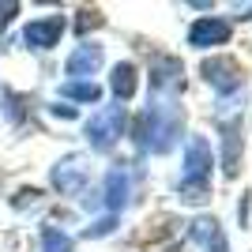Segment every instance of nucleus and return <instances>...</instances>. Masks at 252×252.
Returning a JSON list of instances; mask_svg holds the SVG:
<instances>
[{"mask_svg": "<svg viewBox=\"0 0 252 252\" xmlns=\"http://www.w3.org/2000/svg\"><path fill=\"white\" fill-rule=\"evenodd\" d=\"M61 94L75 98V102H102V87H98L94 79H87V83H64Z\"/></svg>", "mask_w": 252, "mask_h": 252, "instance_id": "obj_14", "label": "nucleus"}, {"mask_svg": "<svg viewBox=\"0 0 252 252\" xmlns=\"http://www.w3.org/2000/svg\"><path fill=\"white\" fill-rule=\"evenodd\" d=\"M128 203H132V173H128V166H113L105 173V207L117 215Z\"/></svg>", "mask_w": 252, "mask_h": 252, "instance_id": "obj_12", "label": "nucleus"}, {"mask_svg": "<svg viewBox=\"0 0 252 252\" xmlns=\"http://www.w3.org/2000/svg\"><path fill=\"white\" fill-rule=\"evenodd\" d=\"M64 34V19L61 15H45V19H31L27 31H23V42L31 49H53Z\"/></svg>", "mask_w": 252, "mask_h": 252, "instance_id": "obj_10", "label": "nucleus"}, {"mask_svg": "<svg viewBox=\"0 0 252 252\" xmlns=\"http://www.w3.org/2000/svg\"><path fill=\"white\" fill-rule=\"evenodd\" d=\"M189 241H196L203 252H230V241H226L219 219H207V215L189 222Z\"/></svg>", "mask_w": 252, "mask_h": 252, "instance_id": "obj_9", "label": "nucleus"}, {"mask_svg": "<svg viewBox=\"0 0 252 252\" xmlns=\"http://www.w3.org/2000/svg\"><path fill=\"white\" fill-rule=\"evenodd\" d=\"M181 136V105L177 98H151L147 113L139 121V143L151 151V155H166L173 151Z\"/></svg>", "mask_w": 252, "mask_h": 252, "instance_id": "obj_1", "label": "nucleus"}, {"mask_svg": "<svg viewBox=\"0 0 252 252\" xmlns=\"http://www.w3.org/2000/svg\"><path fill=\"white\" fill-rule=\"evenodd\" d=\"M98 68H102V45H94V42L75 45V53L64 61V72L72 75L68 83H87V79H91Z\"/></svg>", "mask_w": 252, "mask_h": 252, "instance_id": "obj_8", "label": "nucleus"}, {"mask_svg": "<svg viewBox=\"0 0 252 252\" xmlns=\"http://www.w3.org/2000/svg\"><path fill=\"white\" fill-rule=\"evenodd\" d=\"M83 185H87V158L83 155H64L53 166V189H61L64 196L83 192Z\"/></svg>", "mask_w": 252, "mask_h": 252, "instance_id": "obj_6", "label": "nucleus"}, {"mask_svg": "<svg viewBox=\"0 0 252 252\" xmlns=\"http://www.w3.org/2000/svg\"><path fill=\"white\" fill-rule=\"evenodd\" d=\"M226 42H230V23L219 15L196 19L189 31V45H196V49H211V45H226Z\"/></svg>", "mask_w": 252, "mask_h": 252, "instance_id": "obj_11", "label": "nucleus"}, {"mask_svg": "<svg viewBox=\"0 0 252 252\" xmlns=\"http://www.w3.org/2000/svg\"><path fill=\"white\" fill-rule=\"evenodd\" d=\"M53 113H57V117H75V109H72V105H53Z\"/></svg>", "mask_w": 252, "mask_h": 252, "instance_id": "obj_18", "label": "nucleus"}, {"mask_svg": "<svg viewBox=\"0 0 252 252\" xmlns=\"http://www.w3.org/2000/svg\"><path fill=\"white\" fill-rule=\"evenodd\" d=\"M125 105H102L98 113H91V121H87V143L94 151H109L121 139V132H125Z\"/></svg>", "mask_w": 252, "mask_h": 252, "instance_id": "obj_3", "label": "nucleus"}, {"mask_svg": "<svg viewBox=\"0 0 252 252\" xmlns=\"http://www.w3.org/2000/svg\"><path fill=\"white\" fill-rule=\"evenodd\" d=\"M136 87H139L136 64H132V61H121V64L113 68V75H109V91L117 94V102H128V98L136 94Z\"/></svg>", "mask_w": 252, "mask_h": 252, "instance_id": "obj_13", "label": "nucleus"}, {"mask_svg": "<svg viewBox=\"0 0 252 252\" xmlns=\"http://www.w3.org/2000/svg\"><path fill=\"white\" fill-rule=\"evenodd\" d=\"M200 72L222 98L233 94V91H241V79H245L241 68H237V61H230V57H211V61H203Z\"/></svg>", "mask_w": 252, "mask_h": 252, "instance_id": "obj_5", "label": "nucleus"}, {"mask_svg": "<svg viewBox=\"0 0 252 252\" xmlns=\"http://www.w3.org/2000/svg\"><path fill=\"white\" fill-rule=\"evenodd\" d=\"M177 192L185 203H203L211 196V143L203 136H189L185 143V169Z\"/></svg>", "mask_w": 252, "mask_h": 252, "instance_id": "obj_2", "label": "nucleus"}, {"mask_svg": "<svg viewBox=\"0 0 252 252\" xmlns=\"http://www.w3.org/2000/svg\"><path fill=\"white\" fill-rule=\"evenodd\" d=\"M222 169H226V177H237V166H241V151H245V125L241 117H230V121H222Z\"/></svg>", "mask_w": 252, "mask_h": 252, "instance_id": "obj_7", "label": "nucleus"}, {"mask_svg": "<svg viewBox=\"0 0 252 252\" xmlns=\"http://www.w3.org/2000/svg\"><path fill=\"white\" fill-rule=\"evenodd\" d=\"M185 91V64L177 57H155L151 61V94L155 98H177Z\"/></svg>", "mask_w": 252, "mask_h": 252, "instance_id": "obj_4", "label": "nucleus"}, {"mask_svg": "<svg viewBox=\"0 0 252 252\" xmlns=\"http://www.w3.org/2000/svg\"><path fill=\"white\" fill-rule=\"evenodd\" d=\"M15 15H19V4H15V0H4V4H0V31H4Z\"/></svg>", "mask_w": 252, "mask_h": 252, "instance_id": "obj_16", "label": "nucleus"}, {"mask_svg": "<svg viewBox=\"0 0 252 252\" xmlns=\"http://www.w3.org/2000/svg\"><path fill=\"white\" fill-rule=\"evenodd\" d=\"M42 252H75L72 237L64 230H57V226H45L42 230Z\"/></svg>", "mask_w": 252, "mask_h": 252, "instance_id": "obj_15", "label": "nucleus"}, {"mask_svg": "<svg viewBox=\"0 0 252 252\" xmlns=\"http://www.w3.org/2000/svg\"><path fill=\"white\" fill-rule=\"evenodd\" d=\"M113 230V215H105L102 222H94V226H91V230H87V237H105V233Z\"/></svg>", "mask_w": 252, "mask_h": 252, "instance_id": "obj_17", "label": "nucleus"}]
</instances>
